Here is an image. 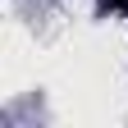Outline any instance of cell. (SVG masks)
I'll return each instance as SVG.
<instances>
[{
  "label": "cell",
  "instance_id": "1",
  "mask_svg": "<svg viewBox=\"0 0 128 128\" xmlns=\"http://www.w3.org/2000/svg\"><path fill=\"white\" fill-rule=\"evenodd\" d=\"M101 9H114V14H128V0H101Z\"/></svg>",
  "mask_w": 128,
  "mask_h": 128
}]
</instances>
